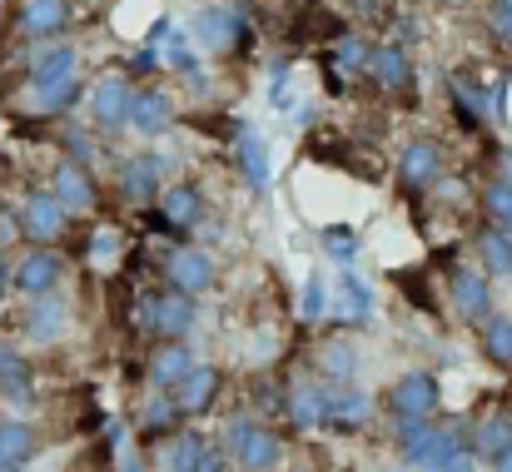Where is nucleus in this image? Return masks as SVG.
I'll return each instance as SVG.
<instances>
[{
  "instance_id": "nucleus-1",
  "label": "nucleus",
  "mask_w": 512,
  "mask_h": 472,
  "mask_svg": "<svg viewBox=\"0 0 512 472\" xmlns=\"http://www.w3.org/2000/svg\"><path fill=\"white\" fill-rule=\"evenodd\" d=\"M224 458L239 463L244 472H269L284 458V443H279L274 428H264L254 418H229V428H224Z\"/></svg>"
},
{
  "instance_id": "nucleus-2",
  "label": "nucleus",
  "mask_w": 512,
  "mask_h": 472,
  "mask_svg": "<svg viewBox=\"0 0 512 472\" xmlns=\"http://www.w3.org/2000/svg\"><path fill=\"white\" fill-rule=\"evenodd\" d=\"M194 299L179 294V289H165V294H145L140 299V328H150L155 338H170V343H184V333L194 328Z\"/></svg>"
},
{
  "instance_id": "nucleus-3",
  "label": "nucleus",
  "mask_w": 512,
  "mask_h": 472,
  "mask_svg": "<svg viewBox=\"0 0 512 472\" xmlns=\"http://www.w3.org/2000/svg\"><path fill=\"white\" fill-rule=\"evenodd\" d=\"M448 304H453V314L463 323H488L493 318V284H488V274L473 269V264H458L448 274Z\"/></svg>"
},
{
  "instance_id": "nucleus-4",
  "label": "nucleus",
  "mask_w": 512,
  "mask_h": 472,
  "mask_svg": "<svg viewBox=\"0 0 512 472\" xmlns=\"http://www.w3.org/2000/svg\"><path fill=\"white\" fill-rule=\"evenodd\" d=\"M90 125L95 130H105V135H120L125 125H130V105H135V90H130V80L125 75H105V80H95V90H90Z\"/></svg>"
},
{
  "instance_id": "nucleus-5",
  "label": "nucleus",
  "mask_w": 512,
  "mask_h": 472,
  "mask_svg": "<svg viewBox=\"0 0 512 472\" xmlns=\"http://www.w3.org/2000/svg\"><path fill=\"white\" fill-rule=\"evenodd\" d=\"M244 30H249V15L239 5H204L189 25L194 45H204V50H234L244 40Z\"/></svg>"
},
{
  "instance_id": "nucleus-6",
  "label": "nucleus",
  "mask_w": 512,
  "mask_h": 472,
  "mask_svg": "<svg viewBox=\"0 0 512 472\" xmlns=\"http://www.w3.org/2000/svg\"><path fill=\"white\" fill-rule=\"evenodd\" d=\"M329 318L343 328H363L373 318V289L358 269H339V279L329 284Z\"/></svg>"
},
{
  "instance_id": "nucleus-7",
  "label": "nucleus",
  "mask_w": 512,
  "mask_h": 472,
  "mask_svg": "<svg viewBox=\"0 0 512 472\" xmlns=\"http://www.w3.org/2000/svg\"><path fill=\"white\" fill-rule=\"evenodd\" d=\"M438 408V378L433 373H403L388 393V418H433Z\"/></svg>"
},
{
  "instance_id": "nucleus-8",
  "label": "nucleus",
  "mask_w": 512,
  "mask_h": 472,
  "mask_svg": "<svg viewBox=\"0 0 512 472\" xmlns=\"http://www.w3.org/2000/svg\"><path fill=\"white\" fill-rule=\"evenodd\" d=\"M165 169H170V159L165 155H130L120 159V174H115V184H120V194L130 199V204H150L155 199V189H165L160 179H165Z\"/></svg>"
},
{
  "instance_id": "nucleus-9",
  "label": "nucleus",
  "mask_w": 512,
  "mask_h": 472,
  "mask_svg": "<svg viewBox=\"0 0 512 472\" xmlns=\"http://www.w3.org/2000/svg\"><path fill=\"white\" fill-rule=\"evenodd\" d=\"M20 234H30L40 249L65 234V209H60V199H55L50 189L25 194V204H20Z\"/></svg>"
},
{
  "instance_id": "nucleus-10",
  "label": "nucleus",
  "mask_w": 512,
  "mask_h": 472,
  "mask_svg": "<svg viewBox=\"0 0 512 472\" xmlns=\"http://www.w3.org/2000/svg\"><path fill=\"white\" fill-rule=\"evenodd\" d=\"M75 70H80V50L65 45V40H50V45H40L30 55V90L65 85V80H75Z\"/></svg>"
},
{
  "instance_id": "nucleus-11",
  "label": "nucleus",
  "mask_w": 512,
  "mask_h": 472,
  "mask_svg": "<svg viewBox=\"0 0 512 472\" xmlns=\"http://www.w3.org/2000/svg\"><path fill=\"white\" fill-rule=\"evenodd\" d=\"M284 413L299 433H314L329 423V383H314V378H299L284 398Z\"/></svg>"
},
{
  "instance_id": "nucleus-12",
  "label": "nucleus",
  "mask_w": 512,
  "mask_h": 472,
  "mask_svg": "<svg viewBox=\"0 0 512 472\" xmlns=\"http://www.w3.org/2000/svg\"><path fill=\"white\" fill-rule=\"evenodd\" d=\"M60 274H65V259L55 254V249H30L20 264H15V289L20 294H30V299H40V294H50L55 284H60Z\"/></svg>"
},
{
  "instance_id": "nucleus-13",
  "label": "nucleus",
  "mask_w": 512,
  "mask_h": 472,
  "mask_svg": "<svg viewBox=\"0 0 512 472\" xmlns=\"http://www.w3.org/2000/svg\"><path fill=\"white\" fill-rule=\"evenodd\" d=\"M209 284H214V259H209L199 244L174 249V254H170V289L189 294V299H199Z\"/></svg>"
},
{
  "instance_id": "nucleus-14",
  "label": "nucleus",
  "mask_w": 512,
  "mask_h": 472,
  "mask_svg": "<svg viewBox=\"0 0 512 472\" xmlns=\"http://www.w3.org/2000/svg\"><path fill=\"white\" fill-rule=\"evenodd\" d=\"M234 164H239V174L254 184V189H269V179H274V155H269V145L254 135V125H234Z\"/></svg>"
},
{
  "instance_id": "nucleus-15",
  "label": "nucleus",
  "mask_w": 512,
  "mask_h": 472,
  "mask_svg": "<svg viewBox=\"0 0 512 472\" xmlns=\"http://www.w3.org/2000/svg\"><path fill=\"white\" fill-rule=\"evenodd\" d=\"M438 169H443L438 140H408L398 150V184H408V189H428L438 179Z\"/></svg>"
},
{
  "instance_id": "nucleus-16",
  "label": "nucleus",
  "mask_w": 512,
  "mask_h": 472,
  "mask_svg": "<svg viewBox=\"0 0 512 472\" xmlns=\"http://www.w3.org/2000/svg\"><path fill=\"white\" fill-rule=\"evenodd\" d=\"M50 194L60 199V209L65 214H85V209H95V179H90V169L85 164H55V179H50Z\"/></svg>"
},
{
  "instance_id": "nucleus-17",
  "label": "nucleus",
  "mask_w": 512,
  "mask_h": 472,
  "mask_svg": "<svg viewBox=\"0 0 512 472\" xmlns=\"http://www.w3.org/2000/svg\"><path fill=\"white\" fill-rule=\"evenodd\" d=\"M214 393H219V373H214L209 363H194V368L170 388L174 408H179L184 418H199V413L214 403Z\"/></svg>"
},
{
  "instance_id": "nucleus-18",
  "label": "nucleus",
  "mask_w": 512,
  "mask_h": 472,
  "mask_svg": "<svg viewBox=\"0 0 512 472\" xmlns=\"http://www.w3.org/2000/svg\"><path fill=\"white\" fill-rule=\"evenodd\" d=\"M468 448H463V438H458V428H433L413 453H403L408 458V468L413 472H448L453 458H463Z\"/></svg>"
},
{
  "instance_id": "nucleus-19",
  "label": "nucleus",
  "mask_w": 512,
  "mask_h": 472,
  "mask_svg": "<svg viewBox=\"0 0 512 472\" xmlns=\"http://www.w3.org/2000/svg\"><path fill=\"white\" fill-rule=\"evenodd\" d=\"M368 413H373L368 388H358V383H334V388H329V423H324V428L353 433V428H363Z\"/></svg>"
},
{
  "instance_id": "nucleus-20",
  "label": "nucleus",
  "mask_w": 512,
  "mask_h": 472,
  "mask_svg": "<svg viewBox=\"0 0 512 472\" xmlns=\"http://www.w3.org/2000/svg\"><path fill=\"white\" fill-rule=\"evenodd\" d=\"M174 125V100L165 90H135V105H130V130H140L145 140H160Z\"/></svg>"
},
{
  "instance_id": "nucleus-21",
  "label": "nucleus",
  "mask_w": 512,
  "mask_h": 472,
  "mask_svg": "<svg viewBox=\"0 0 512 472\" xmlns=\"http://www.w3.org/2000/svg\"><path fill=\"white\" fill-rule=\"evenodd\" d=\"M199 214H204L199 184H170V189H160V219H165L170 229H194Z\"/></svg>"
},
{
  "instance_id": "nucleus-22",
  "label": "nucleus",
  "mask_w": 512,
  "mask_h": 472,
  "mask_svg": "<svg viewBox=\"0 0 512 472\" xmlns=\"http://www.w3.org/2000/svg\"><path fill=\"white\" fill-rule=\"evenodd\" d=\"M368 75H373V85H378V90H408V85H413L408 50H398L393 40H388V45H378V50L368 55Z\"/></svg>"
},
{
  "instance_id": "nucleus-23",
  "label": "nucleus",
  "mask_w": 512,
  "mask_h": 472,
  "mask_svg": "<svg viewBox=\"0 0 512 472\" xmlns=\"http://www.w3.org/2000/svg\"><path fill=\"white\" fill-rule=\"evenodd\" d=\"M65 323H70L65 299H55V294H40V299H30V309H25V333H30L35 343H50V338H60V333H65Z\"/></svg>"
},
{
  "instance_id": "nucleus-24",
  "label": "nucleus",
  "mask_w": 512,
  "mask_h": 472,
  "mask_svg": "<svg viewBox=\"0 0 512 472\" xmlns=\"http://www.w3.org/2000/svg\"><path fill=\"white\" fill-rule=\"evenodd\" d=\"M189 368H194V348L189 343H160L150 353V388H174Z\"/></svg>"
},
{
  "instance_id": "nucleus-25",
  "label": "nucleus",
  "mask_w": 512,
  "mask_h": 472,
  "mask_svg": "<svg viewBox=\"0 0 512 472\" xmlns=\"http://www.w3.org/2000/svg\"><path fill=\"white\" fill-rule=\"evenodd\" d=\"M204 458V438L199 428H179L160 443V472H194V463Z\"/></svg>"
},
{
  "instance_id": "nucleus-26",
  "label": "nucleus",
  "mask_w": 512,
  "mask_h": 472,
  "mask_svg": "<svg viewBox=\"0 0 512 472\" xmlns=\"http://www.w3.org/2000/svg\"><path fill=\"white\" fill-rule=\"evenodd\" d=\"M55 30H65V0H25L20 5V35L50 40Z\"/></svg>"
},
{
  "instance_id": "nucleus-27",
  "label": "nucleus",
  "mask_w": 512,
  "mask_h": 472,
  "mask_svg": "<svg viewBox=\"0 0 512 472\" xmlns=\"http://www.w3.org/2000/svg\"><path fill=\"white\" fill-rule=\"evenodd\" d=\"M473 458H508L512 453V418L508 413H493V418H483L478 428H473V448H468Z\"/></svg>"
},
{
  "instance_id": "nucleus-28",
  "label": "nucleus",
  "mask_w": 512,
  "mask_h": 472,
  "mask_svg": "<svg viewBox=\"0 0 512 472\" xmlns=\"http://www.w3.org/2000/svg\"><path fill=\"white\" fill-rule=\"evenodd\" d=\"M174 418H179V408H174L170 388H145V398H140V408H135V428H145V433H170Z\"/></svg>"
},
{
  "instance_id": "nucleus-29",
  "label": "nucleus",
  "mask_w": 512,
  "mask_h": 472,
  "mask_svg": "<svg viewBox=\"0 0 512 472\" xmlns=\"http://www.w3.org/2000/svg\"><path fill=\"white\" fill-rule=\"evenodd\" d=\"M35 453V428L20 418L0 423V468H25V458Z\"/></svg>"
},
{
  "instance_id": "nucleus-30",
  "label": "nucleus",
  "mask_w": 512,
  "mask_h": 472,
  "mask_svg": "<svg viewBox=\"0 0 512 472\" xmlns=\"http://www.w3.org/2000/svg\"><path fill=\"white\" fill-rule=\"evenodd\" d=\"M319 373L334 378V383H353V373H358V348H353L348 338H329V343L319 348Z\"/></svg>"
},
{
  "instance_id": "nucleus-31",
  "label": "nucleus",
  "mask_w": 512,
  "mask_h": 472,
  "mask_svg": "<svg viewBox=\"0 0 512 472\" xmlns=\"http://www.w3.org/2000/svg\"><path fill=\"white\" fill-rule=\"evenodd\" d=\"M319 249H324L334 264L353 269V259L363 254V234H358V229H348V224H329V229L319 234Z\"/></svg>"
},
{
  "instance_id": "nucleus-32",
  "label": "nucleus",
  "mask_w": 512,
  "mask_h": 472,
  "mask_svg": "<svg viewBox=\"0 0 512 472\" xmlns=\"http://www.w3.org/2000/svg\"><path fill=\"white\" fill-rule=\"evenodd\" d=\"M478 264H483V274L512 279V244L503 239V229H483L478 234Z\"/></svg>"
},
{
  "instance_id": "nucleus-33",
  "label": "nucleus",
  "mask_w": 512,
  "mask_h": 472,
  "mask_svg": "<svg viewBox=\"0 0 512 472\" xmlns=\"http://www.w3.org/2000/svg\"><path fill=\"white\" fill-rule=\"evenodd\" d=\"M299 318H304V323H324V318H329V279H324V269H314V274L304 279Z\"/></svg>"
},
{
  "instance_id": "nucleus-34",
  "label": "nucleus",
  "mask_w": 512,
  "mask_h": 472,
  "mask_svg": "<svg viewBox=\"0 0 512 472\" xmlns=\"http://www.w3.org/2000/svg\"><path fill=\"white\" fill-rule=\"evenodd\" d=\"M483 353H488L493 363L512 368V318L508 314H493L483 323Z\"/></svg>"
},
{
  "instance_id": "nucleus-35",
  "label": "nucleus",
  "mask_w": 512,
  "mask_h": 472,
  "mask_svg": "<svg viewBox=\"0 0 512 472\" xmlns=\"http://www.w3.org/2000/svg\"><path fill=\"white\" fill-rule=\"evenodd\" d=\"M294 65L289 60H274L269 65V110H279V115H294Z\"/></svg>"
},
{
  "instance_id": "nucleus-36",
  "label": "nucleus",
  "mask_w": 512,
  "mask_h": 472,
  "mask_svg": "<svg viewBox=\"0 0 512 472\" xmlns=\"http://www.w3.org/2000/svg\"><path fill=\"white\" fill-rule=\"evenodd\" d=\"M75 100H80V75L65 80V85H50V90H30V110H35V115H60V110H70Z\"/></svg>"
},
{
  "instance_id": "nucleus-37",
  "label": "nucleus",
  "mask_w": 512,
  "mask_h": 472,
  "mask_svg": "<svg viewBox=\"0 0 512 472\" xmlns=\"http://www.w3.org/2000/svg\"><path fill=\"white\" fill-rule=\"evenodd\" d=\"M483 214L493 219V229H508L512 224V184L508 179H493L483 189Z\"/></svg>"
},
{
  "instance_id": "nucleus-38",
  "label": "nucleus",
  "mask_w": 512,
  "mask_h": 472,
  "mask_svg": "<svg viewBox=\"0 0 512 472\" xmlns=\"http://www.w3.org/2000/svg\"><path fill=\"white\" fill-rule=\"evenodd\" d=\"M368 40L358 35V30H348V35H339V45H334V65L339 70H368Z\"/></svg>"
},
{
  "instance_id": "nucleus-39",
  "label": "nucleus",
  "mask_w": 512,
  "mask_h": 472,
  "mask_svg": "<svg viewBox=\"0 0 512 472\" xmlns=\"http://www.w3.org/2000/svg\"><path fill=\"white\" fill-rule=\"evenodd\" d=\"M388 428H393V443H398L403 453H413V448L433 433V418H393Z\"/></svg>"
},
{
  "instance_id": "nucleus-40",
  "label": "nucleus",
  "mask_w": 512,
  "mask_h": 472,
  "mask_svg": "<svg viewBox=\"0 0 512 472\" xmlns=\"http://www.w3.org/2000/svg\"><path fill=\"white\" fill-rule=\"evenodd\" d=\"M488 30L498 45H512V0H493L488 5Z\"/></svg>"
},
{
  "instance_id": "nucleus-41",
  "label": "nucleus",
  "mask_w": 512,
  "mask_h": 472,
  "mask_svg": "<svg viewBox=\"0 0 512 472\" xmlns=\"http://www.w3.org/2000/svg\"><path fill=\"white\" fill-rule=\"evenodd\" d=\"M194 472H234V468H229V458H224V448H204V458L194 463Z\"/></svg>"
},
{
  "instance_id": "nucleus-42",
  "label": "nucleus",
  "mask_w": 512,
  "mask_h": 472,
  "mask_svg": "<svg viewBox=\"0 0 512 472\" xmlns=\"http://www.w3.org/2000/svg\"><path fill=\"white\" fill-rule=\"evenodd\" d=\"M65 150H70V164H90V155H95L85 135H65Z\"/></svg>"
},
{
  "instance_id": "nucleus-43",
  "label": "nucleus",
  "mask_w": 512,
  "mask_h": 472,
  "mask_svg": "<svg viewBox=\"0 0 512 472\" xmlns=\"http://www.w3.org/2000/svg\"><path fill=\"white\" fill-rule=\"evenodd\" d=\"M438 194H443V204H468V184L463 179H443Z\"/></svg>"
},
{
  "instance_id": "nucleus-44",
  "label": "nucleus",
  "mask_w": 512,
  "mask_h": 472,
  "mask_svg": "<svg viewBox=\"0 0 512 472\" xmlns=\"http://www.w3.org/2000/svg\"><path fill=\"white\" fill-rule=\"evenodd\" d=\"M274 348H279V338H274L269 328H259V333H254V358H259V363H269V358H274Z\"/></svg>"
},
{
  "instance_id": "nucleus-45",
  "label": "nucleus",
  "mask_w": 512,
  "mask_h": 472,
  "mask_svg": "<svg viewBox=\"0 0 512 472\" xmlns=\"http://www.w3.org/2000/svg\"><path fill=\"white\" fill-rule=\"evenodd\" d=\"M155 65H160V50H150V45H140V50H135V60H130V70H135V75H145V70H155Z\"/></svg>"
},
{
  "instance_id": "nucleus-46",
  "label": "nucleus",
  "mask_w": 512,
  "mask_h": 472,
  "mask_svg": "<svg viewBox=\"0 0 512 472\" xmlns=\"http://www.w3.org/2000/svg\"><path fill=\"white\" fill-rule=\"evenodd\" d=\"M90 254H95V259H110V254H115V234H110V229H100V234L90 239Z\"/></svg>"
},
{
  "instance_id": "nucleus-47",
  "label": "nucleus",
  "mask_w": 512,
  "mask_h": 472,
  "mask_svg": "<svg viewBox=\"0 0 512 472\" xmlns=\"http://www.w3.org/2000/svg\"><path fill=\"white\" fill-rule=\"evenodd\" d=\"M314 115H319V105H314V100H299V105H294V115H289V120H294V125H299V130H304V125H309V120H314Z\"/></svg>"
},
{
  "instance_id": "nucleus-48",
  "label": "nucleus",
  "mask_w": 512,
  "mask_h": 472,
  "mask_svg": "<svg viewBox=\"0 0 512 472\" xmlns=\"http://www.w3.org/2000/svg\"><path fill=\"white\" fill-rule=\"evenodd\" d=\"M448 472H478V458H473V453H463V458H453V463H448Z\"/></svg>"
},
{
  "instance_id": "nucleus-49",
  "label": "nucleus",
  "mask_w": 512,
  "mask_h": 472,
  "mask_svg": "<svg viewBox=\"0 0 512 472\" xmlns=\"http://www.w3.org/2000/svg\"><path fill=\"white\" fill-rule=\"evenodd\" d=\"M120 472H145L140 468V453H130V448H125V453H120Z\"/></svg>"
},
{
  "instance_id": "nucleus-50",
  "label": "nucleus",
  "mask_w": 512,
  "mask_h": 472,
  "mask_svg": "<svg viewBox=\"0 0 512 472\" xmlns=\"http://www.w3.org/2000/svg\"><path fill=\"white\" fill-rule=\"evenodd\" d=\"M10 279H15V269H10V264H0V289H5Z\"/></svg>"
},
{
  "instance_id": "nucleus-51",
  "label": "nucleus",
  "mask_w": 512,
  "mask_h": 472,
  "mask_svg": "<svg viewBox=\"0 0 512 472\" xmlns=\"http://www.w3.org/2000/svg\"><path fill=\"white\" fill-rule=\"evenodd\" d=\"M493 472H512V453H508V458H498V468H493Z\"/></svg>"
},
{
  "instance_id": "nucleus-52",
  "label": "nucleus",
  "mask_w": 512,
  "mask_h": 472,
  "mask_svg": "<svg viewBox=\"0 0 512 472\" xmlns=\"http://www.w3.org/2000/svg\"><path fill=\"white\" fill-rule=\"evenodd\" d=\"M503 239H508V244H512V224H508V229H503Z\"/></svg>"
},
{
  "instance_id": "nucleus-53",
  "label": "nucleus",
  "mask_w": 512,
  "mask_h": 472,
  "mask_svg": "<svg viewBox=\"0 0 512 472\" xmlns=\"http://www.w3.org/2000/svg\"><path fill=\"white\" fill-rule=\"evenodd\" d=\"M0 472H25V468H0Z\"/></svg>"
}]
</instances>
